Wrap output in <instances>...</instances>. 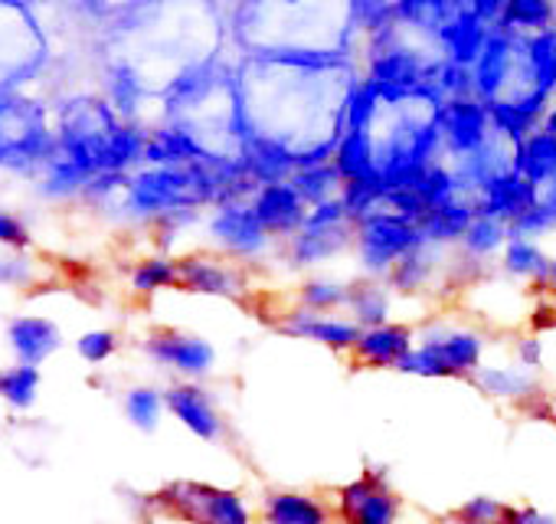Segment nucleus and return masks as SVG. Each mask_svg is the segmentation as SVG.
<instances>
[{"label":"nucleus","mask_w":556,"mask_h":524,"mask_svg":"<svg viewBox=\"0 0 556 524\" xmlns=\"http://www.w3.org/2000/svg\"><path fill=\"white\" fill-rule=\"evenodd\" d=\"M118 125H122V118L109 105V99L76 96V99L63 102L60 118H56L60 154L70 158L73 164H79L83 171H89L92 177L105 174L109 138Z\"/></svg>","instance_id":"obj_2"},{"label":"nucleus","mask_w":556,"mask_h":524,"mask_svg":"<svg viewBox=\"0 0 556 524\" xmlns=\"http://www.w3.org/2000/svg\"><path fill=\"white\" fill-rule=\"evenodd\" d=\"M341 524H403L406 504L380 469H367L338 488L334 501Z\"/></svg>","instance_id":"obj_6"},{"label":"nucleus","mask_w":556,"mask_h":524,"mask_svg":"<svg viewBox=\"0 0 556 524\" xmlns=\"http://www.w3.org/2000/svg\"><path fill=\"white\" fill-rule=\"evenodd\" d=\"M4 154H8V141H4V135H0V167H4Z\"/></svg>","instance_id":"obj_58"},{"label":"nucleus","mask_w":556,"mask_h":524,"mask_svg":"<svg viewBox=\"0 0 556 524\" xmlns=\"http://www.w3.org/2000/svg\"><path fill=\"white\" fill-rule=\"evenodd\" d=\"M40 384H43V374L40 367L34 364H14L11 371L0 374V397L8 400L11 410H30L40 397Z\"/></svg>","instance_id":"obj_42"},{"label":"nucleus","mask_w":556,"mask_h":524,"mask_svg":"<svg viewBox=\"0 0 556 524\" xmlns=\"http://www.w3.org/2000/svg\"><path fill=\"white\" fill-rule=\"evenodd\" d=\"M148 96H151V92H148L144 79H141L128 63L109 60V66H105V99H109V105L118 112L122 122H138L141 105H144Z\"/></svg>","instance_id":"obj_32"},{"label":"nucleus","mask_w":556,"mask_h":524,"mask_svg":"<svg viewBox=\"0 0 556 524\" xmlns=\"http://www.w3.org/2000/svg\"><path fill=\"white\" fill-rule=\"evenodd\" d=\"M167 400V413L197 439L203 442H219L226 436V420L213 400V394L206 387H200L197 380H180L174 387L164 390Z\"/></svg>","instance_id":"obj_13"},{"label":"nucleus","mask_w":556,"mask_h":524,"mask_svg":"<svg viewBox=\"0 0 556 524\" xmlns=\"http://www.w3.org/2000/svg\"><path fill=\"white\" fill-rule=\"evenodd\" d=\"M258 524H262V521H258Z\"/></svg>","instance_id":"obj_60"},{"label":"nucleus","mask_w":556,"mask_h":524,"mask_svg":"<svg viewBox=\"0 0 556 524\" xmlns=\"http://www.w3.org/2000/svg\"><path fill=\"white\" fill-rule=\"evenodd\" d=\"M475 216H478L475 200H471V197H455V200H448V203L432 207V210L419 220V229H422V239H426V242L442 246V249H458Z\"/></svg>","instance_id":"obj_27"},{"label":"nucleus","mask_w":556,"mask_h":524,"mask_svg":"<svg viewBox=\"0 0 556 524\" xmlns=\"http://www.w3.org/2000/svg\"><path fill=\"white\" fill-rule=\"evenodd\" d=\"M471 384L484 397L517 403V407H530V403L543 400L540 377L533 371L520 367V364H481L478 374L471 377Z\"/></svg>","instance_id":"obj_23"},{"label":"nucleus","mask_w":556,"mask_h":524,"mask_svg":"<svg viewBox=\"0 0 556 524\" xmlns=\"http://www.w3.org/2000/svg\"><path fill=\"white\" fill-rule=\"evenodd\" d=\"M295 305L305 312H318V315H338L348 305V279L315 273V276L299 283Z\"/></svg>","instance_id":"obj_35"},{"label":"nucleus","mask_w":556,"mask_h":524,"mask_svg":"<svg viewBox=\"0 0 556 524\" xmlns=\"http://www.w3.org/2000/svg\"><path fill=\"white\" fill-rule=\"evenodd\" d=\"M540 200H543V203H549V207L556 210V177H553V180H549V184L540 190Z\"/></svg>","instance_id":"obj_56"},{"label":"nucleus","mask_w":556,"mask_h":524,"mask_svg":"<svg viewBox=\"0 0 556 524\" xmlns=\"http://www.w3.org/2000/svg\"><path fill=\"white\" fill-rule=\"evenodd\" d=\"M278 332L289 335V338H302V341H312V345H321L334 354H351L361 341V325L338 312V315H318V312H305L299 305H292L282 319L275 322Z\"/></svg>","instance_id":"obj_11"},{"label":"nucleus","mask_w":556,"mask_h":524,"mask_svg":"<svg viewBox=\"0 0 556 524\" xmlns=\"http://www.w3.org/2000/svg\"><path fill=\"white\" fill-rule=\"evenodd\" d=\"M0 246L4 249H27L30 246V229L21 216L0 210Z\"/></svg>","instance_id":"obj_52"},{"label":"nucleus","mask_w":556,"mask_h":524,"mask_svg":"<svg viewBox=\"0 0 556 524\" xmlns=\"http://www.w3.org/2000/svg\"><path fill=\"white\" fill-rule=\"evenodd\" d=\"M292 187L302 194V200L308 207H321L328 200H338L341 190H344V177L338 174L334 161H325V164H308V167H299L295 177H292Z\"/></svg>","instance_id":"obj_36"},{"label":"nucleus","mask_w":556,"mask_h":524,"mask_svg":"<svg viewBox=\"0 0 556 524\" xmlns=\"http://www.w3.org/2000/svg\"><path fill=\"white\" fill-rule=\"evenodd\" d=\"M556 27V0H507L504 17L497 21L494 30L514 34V37H530Z\"/></svg>","instance_id":"obj_34"},{"label":"nucleus","mask_w":556,"mask_h":524,"mask_svg":"<svg viewBox=\"0 0 556 524\" xmlns=\"http://www.w3.org/2000/svg\"><path fill=\"white\" fill-rule=\"evenodd\" d=\"M491 30H494V27L481 24L478 17L458 14L455 21H448V24L439 30L435 50H439V57H445V60H452V63L471 70V66L478 63V57L484 53V47H488V40H491Z\"/></svg>","instance_id":"obj_26"},{"label":"nucleus","mask_w":556,"mask_h":524,"mask_svg":"<svg viewBox=\"0 0 556 524\" xmlns=\"http://www.w3.org/2000/svg\"><path fill=\"white\" fill-rule=\"evenodd\" d=\"M510 236L514 239H543V236H549V233H556V210L549 207V203H543V200H536L527 213H520L510 226Z\"/></svg>","instance_id":"obj_47"},{"label":"nucleus","mask_w":556,"mask_h":524,"mask_svg":"<svg viewBox=\"0 0 556 524\" xmlns=\"http://www.w3.org/2000/svg\"><path fill=\"white\" fill-rule=\"evenodd\" d=\"M501 259V276L514 283H527L536 292H546V276H549V255L536 239H507Z\"/></svg>","instance_id":"obj_30"},{"label":"nucleus","mask_w":556,"mask_h":524,"mask_svg":"<svg viewBox=\"0 0 556 524\" xmlns=\"http://www.w3.org/2000/svg\"><path fill=\"white\" fill-rule=\"evenodd\" d=\"M334 167L344 177V184L354 180H370V177H383L380 164H377V141L374 132H341L338 145H334Z\"/></svg>","instance_id":"obj_31"},{"label":"nucleus","mask_w":556,"mask_h":524,"mask_svg":"<svg viewBox=\"0 0 556 524\" xmlns=\"http://www.w3.org/2000/svg\"><path fill=\"white\" fill-rule=\"evenodd\" d=\"M180 266V289L193 296H210V299H226V302H242L249 292V273L239 262L226 255H210V252H187L177 259Z\"/></svg>","instance_id":"obj_10"},{"label":"nucleus","mask_w":556,"mask_h":524,"mask_svg":"<svg viewBox=\"0 0 556 524\" xmlns=\"http://www.w3.org/2000/svg\"><path fill=\"white\" fill-rule=\"evenodd\" d=\"M517 43H520V37L504 34V30H491V40H488L484 53L471 66L475 99H481L484 105L510 96L514 79H517Z\"/></svg>","instance_id":"obj_14"},{"label":"nucleus","mask_w":556,"mask_h":524,"mask_svg":"<svg viewBox=\"0 0 556 524\" xmlns=\"http://www.w3.org/2000/svg\"><path fill=\"white\" fill-rule=\"evenodd\" d=\"M393 8L396 24L406 34H419L435 43L439 30L458 14H465V0H393Z\"/></svg>","instance_id":"obj_29"},{"label":"nucleus","mask_w":556,"mask_h":524,"mask_svg":"<svg viewBox=\"0 0 556 524\" xmlns=\"http://www.w3.org/2000/svg\"><path fill=\"white\" fill-rule=\"evenodd\" d=\"M514 364H520V367H527L533 374L543 371V338L536 332L514 338Z\"/></svg>","instance_id":"obj_50"},{"label":"nucleus","mask_w":556,"mask_h":524,"mask_svg":"<svg viewBox=\"0 0 556 524\" xmlns=\"http://www.w3.org/2000/svg\"><path fill=\"white\" fill-rule=\"evenodd\" d=\"M543 92L556 99V27L543 34L520 37L517 43V79L510 96Z\"/></svg>","instance_id":"obj_18"},{"label":"nucleus","mask_w":556,"mask_h":524,"mask_svg":"<svg viewBox=\"0 0 556 524\" xmlns=\"http://www.w3.org/2000/svg\"><path fill=\"white\" fill-rule=\"evenodd\" d=\"M249 203H252L258 223L268 229V236L271 239H282V242H289L305 226V220L312 213V207L302 200V194L292 187V180L258 187Z\"/></svg>","instance_id":"obj_15"},{"label":"nucleus","mask_w":556,"mask_h":524,"mask_svg":"<svg viewBox=\"0 0 556 524\" xmlns=\"http://www.w3.org/2000/svg\"><path fill=\"white\" fill-rule=\"evenodd\" d=\"M8 345L17 358V364L40 367L63 348V332L56 322L43 315H21L8 325Z\"/></svg>","instance_id":"obj_25"},{"label":"nucleus","mask_w":556,"mask_h":524,"mask_svg":"<svg viewBox=\"0 0 556 524\" xmlns=\"http://www.w3.org/2000/svg\"><path fill=\"white\" fill-rule=\"evenodd\" d=\"M338 511L312 491L271 488L258 504L262 524H334Z\"/></svg>","instance_id":"obj_20"},{"label":"nucleus","mask_w":556,"mask_h":524,"mask_svg":"<svg viewBox=\"0 0 556 524\" xmlns=\"http://www.w3.org/2000/svg\"><path fill=\"white\" fill-rule=\"evenodd\" d=\"M89 180H92L89 171H83L70 158L56 154L43 167V174H40V194L50 197V200H73V197H83V190H86Z\"/></svg>","instance_id":"obj_38"},{"label":"nucleus","mask_w":556,"mask_h":524,"mask_svg":"<svg viewBox=\"0 0 556 524\" xmlns=\"http://www.w3.org/2000/svg\"><path fill=\"white\" fill-rule=\"evenodd\" d=\"M546 292L556 296V255H549V276H546Z\"/></svg>","instance_id":"obj_57"},{"label":"nucleus","mask_w":556,"mask_h":524,"mask_svg":"<svg viewBox=\"0 0 556 524\" xmlns=\"http://www.w3.org/2000/svg\"><path fill=\"white\" fill-rule=\"evenodd\" d=\"M177 286H180V266H177V259L164 252L141 259L131 270V289L138 296H154L161 289H177Z\"/></svg>","instance_id":"obj_40"},{"label":"nucleus","mask_w":556,"mask_h":524,"mask_svg":"<svg viewBox=\"0 0 556 524\" xmlns=\"http://www.w3.org/2000/svg\"><path fill=\"white\" fill-rule=\"evenodd\" d=\"M452 171L458 177L462 194L475 200L481 187H488L494 177L514 171V145L504 141L501 135H491L478 151H471L465 158H455L452 161Z\"/></svg>","instance_id":"obj_21"},{"label":"nucleus","mask_w":556,"mask_h":524,"mask_svg":"<svg viewBox=\"0 0 556 524\" xmlns=\"http://www.w3.org/2000/svg\"><path fill=\"white\" fill-rule=\"evenodd\" d=\"M390 187L383 177H370V180H354V184H344L341 190V200H344V210L351 213L354 223L367 220L370 213L383 210V200H387Z\"/></svg>","instance_id":"obj_44"},{"label":"nucleus","mask_w":556,"mask_h":524,"mask_svg":"<svg viewBox=\"0 0 556 524\" xmlns=\"http://www.w3.org/2000/svg\"><path fill=\"white\" fill-rule=\"evenodd\" d=\"M157 501L190 524H258V511L245 501V495L197 478H177L164 485Z\"/></svg>","instance_id":"obj_4"},{"label":"nucleus","mask_w":556,"mask_h":524,"mask_svg":"<svg viewBox=\"0 0 556 524\" xmlns=\"http://www.w3.org/2000/svg\"><path fill=\"white\" fill-rule=\"evenodd\" d=\"M348 11H351V27L367 34V40L396 27L393 0H348Z\"/></svg>","instance_id":"obj_45"},{"label":"nucleus","mask_w":556,"mask_h":524,"mask_svg":"<svg viewBox=\"0 0 556 524\" xmlns=\"http://www.w3.org/2000/svg\"><path fill=\"white\" fill-rule=\"evenodd\" d=\"M540 128L546 132V135H553L556 138V102L549 105V112L543 115V122H540Z\"/></svg>","instance_id":"obj_55"},{"label":"nucleus","mask_w":556,"mask_h":524,"mask_svg":"<svg viewBox=\"0 0 556 524\" xmlns=\"http://www.w3.org/2000/svg\"><path fill=\"white\" fill-rule=\"evenodd\" d=\"M540 200V187H533L527 177H520L517 171H507L501 177H494L488 187L478 190L475 197V210L481 216H494L501 223H514L520 213H527L533 203Z\"/></svg>","instance_id":"obj_22"},{"label":"nucleus","mask_w":556,"mask_h":524,"mask_svg":"<svg viewBox=\"0 0 556 524\" xmlns=\"http://www.w3.org/2000/svg\"><path fill=\"white\" fill-rule=\"evenodd\" d=\"M507 239H510V229H507V223H501V220H494V216H475L471 220V226H468V233H465V239H462V252H468V255H475V259H484V262H491V259H497L501 252H504V246H507Z\"/></svg>","instance_id":"obj_39"},{"label":"nucleus","mask_w":556,"mask_h":524,"mask_svg":"<svg viewBox=\"0 0 556 524\" xmlns=\"http://www.w3.org/2000/svg\"><path fill=\"white\" fill-rule=\"evenodd\" d=\"M141 348H144V354H148L154 364H161V367L180 374L184 380H203V377H210L213 367H216V348H213L203 335H197V332H184V328H154V332L144 338Z\"/></svg>","instance_id":"obj_9"},{"label":"nucleus","mask_w":556,"mask_h":524,"mask_svg":"<svg viewBox=\"0 0 556 524\" xmlns=\"http://www.w3.org/2000/svg\"><path fill=\"white\" fill-rule=\"evenodd\" d=\"M422 229L406 220V216H396L390 210H377L370 213L367 220L357 223V233H354V255L361 262L364 276H374V279H387L390 270L403 255H409L416 246H422Z\"/></svg>","instance_id":"obj_5"},{"label":"nucleus","mask_w":556,"mask_h":524,"mask_svg":"<svg viewBox=\"0 0 556 524\" xmlns=\"http://www.w3.org/2000/svg\"><path fill=\"white\" fill-rule=\"evenodd\" d=\"M76 351H79V358H83L86 364H92V367H96V364H105V361L115 358V351H118V335L109 332V328L86 332V335H79Z\"/></svg>","instance_id":"obj_49"},{"label":"nucleus","mask_w":556,"mask_h":524,"mask_svg":"<svg viewBox=\"0 0 556 524\" xmlns=\"http://www.w3.org/2000/svg\"><path fill=\"white\" fill-rule=\"evenodd\" d=\"M383 112V96L374 79H354L348 102H344V128L348 132H374L377 118Z\"/></svg>","instance_id":"obj_37"},{"label":"nucleus","mask_w":556,"mask_h":524,"mask_svg":"<svg viewBox=\"0 0 556 524\" xmlns=\"http://www.w3.org/2000/svg\"><path fill=\"white\" fill-rule=\"evenodd\" d=\"M501 524H556L549 511H540L536 504H507Z\"/></svg>","instance_id":"obj_53"},{"label":"nucleus","mask_w":556,"mask_h":524,"mask_svg":"<svg viewBox=\"0 0 556 524\" xmlns=\"http://www.w3.org/2000/svg\"><path fill=\"white\" fill-rule=\"evenodd\" d=\"M43 60V37L17 0H0V89H14Z\"/></svg>","instance_id":"obj_8"},{"label":"nucleus","mask_w":556,"mask_h":524,"mask_svg":"<svg viewBox=\"0 0 556 524\" xmlns=\"http://www.w3.org/2000/svg\"><path fill=\"white\" fill-rule=\"evenodd\" d=\"M484 351L488 338L478 328L432 319L416 328V348L396 371L422 380H471L484 364Z\"/></svg>","instance_id":"obj_1"},{"label":"nucleus","mask_w":556,"mask_h":524,"mask_svg":"<svg viewBox=\"0 0 556 524\" xmlns=\"http://www.w3.org/2000/svg\"><path fill=\"white\" fill-rule=\"evenodd\" d=\"M413 348H416V325L393 319V322L364 328L357 348L351 351V361L370 371H396Z\"/></svg>","instance_id":"obj_16"},{"label":"nucleus","mask_w":556,"mask_h":524,"mask_svg":"<svg viewBox=\"0 0 556 524\" xmlns=\"http://www.w3.org/2000/svg\"><path fill=\"white\" fill-rule=\"evenodd\" d=\"M206 145L180 122H164L148 132L144 167H184L206 158Z\"/></svg>","instance_id":"obj_24"},{"label":"nucleus","mask_w":556,"mask_h":524,"mask_svg":"<svg viewBox=\"0 0 556 524\" xmlns=\"http://www.w3.org/2000/svg\"><path fill=\"white\" fill-rule=\"evenodd\" d=\"M344 315H351L361 328L393 322V289L387 286V279H374V276L348 279Z\"/></svg>","instance_id":"obj_28"},{"label":"nucleus","mask_w":556,"mask_h":524,"mask_svg":"<svg viewBox=\"0 0 556 524\" xmlns=\"http://www.w3.org/2000/svg\"><path fill=\"white\" fill-rule=\"evenodd\" d=\"M164 413H167L164 390L141 384V387H131V390L125 394V416H128V423H131L135 429L154 433V429L161 426Z\"/></svg>","instance_id":"obj_41"},{"label":"nucleus","mask_w":556,"mask_h":524,"mask_svg":"<svg viewBox=\"0 0 556 524\" xmlns=\"http://www.w3.org/2000/svg\"><path fill=\"white\" fill-rule=\"evenodd\" d=\"M439 132L445 141V158H465L478 151L494 132H491V112L481 99H448L439 109Z\"/></svg>","instance_id":"obj_12"},{"label":"nucleus","mask_w":556,"mask_h":524,"mask_svg":"<svg viewBox=\"0 0 556 524\" xmlns=\"http://www.w3.org/2000/svg\"><path fill=\"white\" fill-rule=\"evenodd\" d=\"M448 252L452 249H442V246H432V242L416 246L409 255H403L390 270L387 286L393 289V296H406V299L429 296L439 283H445Z\"/></svg>","instance_id":"obj_17"},{"label":"nucleus","mask_w":556,"mask_h":524,"mask_svg":"<svg viewBox=\"0 0 556 524\" xmlns=\"http://www.w3.org/2000/svg\"><path fill=\"white\" fill-rule=\"evenodd\" d=\"M30 259L24 249H14V252H0V283L8 286H17V283H27L30 279Z\"/></svg>","instance_id":"obj_51"},{"label":"nucleus","mask_w":556,"mask_h":524,"mask_svg":"<svg viewBox=\"0 0 556 524\" xmlns=\"http://www.w3.org/2000/svg\"><path fill=\"white\" fill-rule=\"evenodd\" d=\"M514 171L543 190L556 177V138L546 135L543 128H536L530 138H523L514 148Z\"/></svg>","instance_id":"obj_33"},{"label":"nucleus","mask_w":556,"mask_h":524,"mask_svg":"<svg viewBox=\"0 0 556 524\" xmlns=\"http://www.w3.org/2000/svg\"><path fill=\"white\" fill-rule=\"evenodd\" d=\"M239 158H242L245 171L252 174V180L258 187H265V184H286L302 167L299 154L289 145L275 141V138H265V135H252V132L242 135Z\"/></svg>","instance_id":"obj_19"},{"label":"nucleus","mask_w":556,"mask_h":524,"mask_svg":"<svg viewBox=\"0 0 556 524\" xmlns=\"http://www.w3.org/2000/svg\"><path fill=\"white\" fill-rule=\"evenodd\" d=\"M426 83L432 86V92L448 102V99H471L475 96V79H471V70L468 66H458L445 57H435L432 66H429V76Z\"/></svg>","instance_id":"obj_43"},{"label":"nucleus","mask_w":556,"mask_h":524,"mask_svg":"<svg viewBox=\"0 0 556 524\" xmlns=\"http://www.w3.org/2000/svg\"><path fill=\"white\" fill-rule=\"evenodd\" d=\"M507 504L491 495H475L452 511V524H501Z\"/></svg>","instance_id":"obj_48"},{"label":"nucleus","mask_w":556,"mask_h":524,"mask_svg":"<svg viewBox=\"0 0 556 524\" xmlns=\"http://www.w3.org/2000/svg\"><path fill=\"white\" fill-rule=\"evenodd\" d=\"M553 410H556V403H553Z\"/></svg>","instance_id":"obj_59"},{"label":"nucleus","mask_w":556,"mask_h":524,"mask_svg":"<svg viewBox=\"0 0 556 524\" xmlns=\"http://www.w3.org/2000/svg\"><path fill=\"white\" fill-rule=\"evenodd\" d=\"M354 233L357 223L344 210V200H328L321 207H312L305 226L286 242V259L289 266L299 273L328 266V262L341 259L348 249H354Z\"/></svg>","instance_id":"obj_3"},{"label":"nucleus","mask_w":556,"mask_h":524,"mask_svg":"<svg viewBox=\"0 0 556 524\" xmlns=\"http://www.w3.org/2000/svg\"><path fill=\"white\" fill-rule=\"evenodd\" d=\"M507 0H465V14L478 17L488 27H497V21L504 17Z\"/></svg>","instance_id":"obj_54"},{"label":"nucleus","mask_w":556,"mask_h":524,"mask_svg":"<svg viewBox=\"0 0 556 524\" xmlns=\"http://www.w3.org/2000/svg\"><path fill=\"white\" fill-rule=\"evenodd\" d=\"M206 236L219 249V255L239 262V266H245V262L265 259L268 249H271V242H275L268 236V229L258 223V216H255V210H252L249 200L213 207V213L206 220Z\"/></svg>","instance_id":"obj_7"},{"label":"nucleus","mask_w":556,"mask_h":524,"mask_svg":"<svg viewBox=\"0 0 556 524\" xmlns=\"http://www.w3.org/2000/svg\"><path fill=\"white\" fill-rule=\"evenodd\" d=\"M416 190H419V197L429 203V210L432 207H439V203H448V200H455V197H465L462 194V187H458V177H455V171H452V164L448 161H439V164H432L416 184H413Z\"/></svg>","instance_id":"obj_46"}]
</instances>
